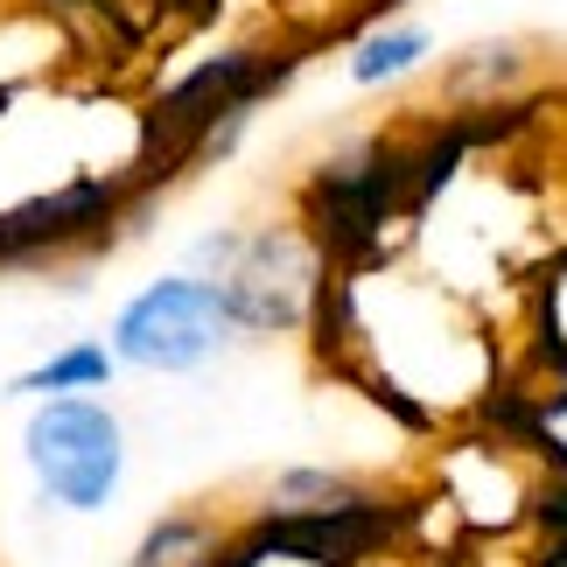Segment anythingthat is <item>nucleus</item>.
<instances>
[{
    "label": "nucleus",
    "mask_w": 567,
    "mask_h": 567,
    "mask_svg": "<svg viewBox=\"0 0 567 567\" xmlns=\"http://www.w3.org/2000/svg\"><path fill=\"white\" fill-rule=\"evenodd\" d=\"M533 526H539V539H547V560L567 567V476H554V484L533 497Z\"/></svg>",
    "instance_id": "9b49d317"
},
{
    "label": "nucleus",
    "mask_w": 567,
    "mask_h": 567,
    "mask_svg": "<svg viewBox=\"0 0 567 567\" xmlns=\"http://www.w3.org/2000/svg\"><path fill=\"white\" fill-rule=\"evenodd\" d=\"M238 337V322L225 309V288L210 274H162L113 316V358L134 364V372H204V364Z\"/></svg>",
    "instance_id": "7ed1b4c3"
},
{
    "label": "nucleus",
    "mask_w": 567,
    "mask_h": 567,
    "mask_svg": "<svg viewBox=\"0 0 567 567\" xmlns=\"http://www.w3.org/2000/svg\"><path fill=\"white\" fill-rule=\"evenodd\" d=\"M421 56H427V29H413V21H372V29H358V42H351V78L358 84H392Z\"/></svg>",
    "instance_id": "1a4fd4ad"
},
{
    "label": "nucleus",
    "mask_w": 567,
    "mask_h": 567,
    "mask_svg": "<svg viewBox=\"0 0 567 567\" xmlns=\"http://www.w3.org/2000/svg\"><path fill=\"white\" fill-rule=\"evenodd\" d=\"M421 518V497H400V491H351L343 505H322V512H252V539L267 554H288V560H309V567H364L372 554L400 547Z\"/></svg>",
    "instance_id": "20e7f679"
},
{
    "label": "nucleus",
    "mask_w": 567,
    "mask_h": 567,
    "mask_svg": "<svg viewBox=\"0 0 567 567\" xmlns=\"http://www.w3.org/2000/svg\"><path fill=\"white\" fill-rule=\"evenodd\" d=\"M21 455L56 512H105L126 476V427L99 392L35 400L29 427H21Z\"/></svg>",
    "instance_id": "f03ea898"
},
{
    "label": "nucleus",
    "mask_w": 567,
    "mask_h": 567,
    "mask_svg": "<svg viewBox=\"0 0 567 567\" xmlns=\"http://www.w3.org/2000/svg\"><path fill=\"white\" fill-rule=\"evenodd\" d=\"M526 78H533V42H518V35L470 42L442 71V105L449 113H470V105H491V99H518Z\"/></svg>",
    "instance_id": "423d86ee"
},
{
    "label": "nucleus",
    "mask_w": 567,
    "mask_h": 567,
    "mask_svg": "<svg viewBox=\"0 0 567 567\" xmlns=\"http://www.w3.org/2000/svg\"><path fill=\"white\" fill-rule=\"evenodd\" d=\"M259 560H267V547L252 539V526H238V533H231V539H225V547H217L204 567H259Z\"/></svg>",
    "instance_id": "f8f14e48"
},
{
    "label": "nucleus",
    "mask_w": 567,
    "mask_h": 567,
    "mask_svg": "<svg viewBox=\"0 0 567 567\" xmlns=\"http://www.w3.org/2000/svg\"><path fill=\"white\" fill-rule=\"evenodd\" d=\"M120 372V358H113V343H63V351H50L42 364H29V372H14L8 392L14 400H78V392H105Z\"/></svg>",
    "instance_id": "0eeeda50"
},
{
    "label": "nucleus",
    "mask_w": 567,
    "mask_h": 567,
    "mask_svg": "<svg viewBox=\"0 0 567 567\" xmlns=\"http://www.w3.org/2000/svg\"><path fill=\"white\" fill-rule=\"evenodd\" d=\"M141 196L126 176H84L71 189H42L29 204L0 210V267H50L63 252H99L126 225Z\"/></svg>",
    "instance_id": "39448f33"
},
{
    "label": "nucleus",
    "mask_w": 567,
    "mask_h": 567,
    "mask_svg": "<svg viewBox=\"0 0 567 567\" xmlns=\"http://www.w3.org/2000/svg\"><path fill=\"white\" fill-rule=\"evenodd\" d=\"M351 491H364L358 476H343V470H280L267 497H259V512H322V505H343Z\"/></svg>",
    "instance_id": "9d476101"
},
{
    "label": "nucleus",
    "mask_w": 567,
    "mask_h": 567,
    "mask_svg": "<svg viewBox=\"0 0 567 567\" xmlns=\"http://www.w3.org/2000/svg\"><path fill=\"white\" fill-rule=\"evenodd\" d=\"M231 539V526L217 512H162L155 526L141 533V547L126 554V567H204L217 547Z\"/></svg>",
    "instance_id": "6e6552de"
},
{
    "label": "nucleus",
    "mask_w": 567,
    "mask_h": 567,
    "mask_svg": "<svg viewBox=\"0 0 567 567\" xmlns=\"http://www.w3.org/2000/svg\"><path fill=\"white\" fill-rule=\"evenodd\" d=\"M392 8H406V0H364V21H358V29H372V21L392 14Z\"/></svg>",
    "instance_id": "ddd939ff"
},
{
    "label": "nucleus",
    "mask_w": 567,
    "mask_h": 567,
    "mask_svg": "<svg viewBox=\"0 0 567 567\" xmlns=\"http://www.w3.org/2000/svg\"><path fill=\"white\" fill-rule=\"evenodd\" d=\"M196 274H210L225 288V309L238 330L280 337V330H309L330 259L316 252V238L301 225H267V231H217L196 252Z\"/></svg>",
    "instance_id": "f257e3e1"
}]
</instances>
